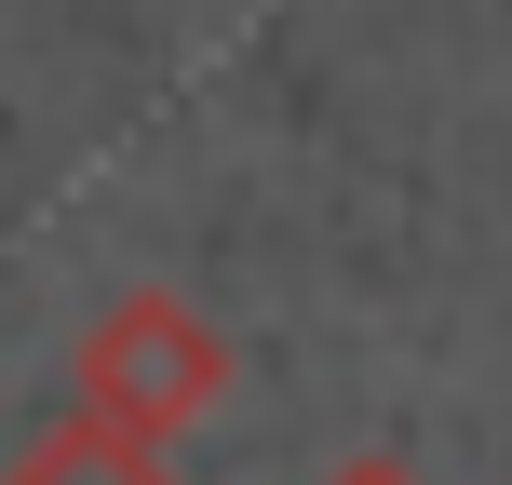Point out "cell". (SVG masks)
<instances>
[{"instance_id": "obj_1", "label": "cell", "mask_w": 512, "mask_h": 485, "mask_svg": "<svg viewBox=\"0 0 512 485\" xmlns=\"http://www.w3.org/2000/svg\"><path fill=\"white\" fill-rule=\"evenodd\" d=\"M230 337L176 297V283H122V297L81 324V405L122 418L135 445H189L216 405H230Z\"/></svg>"}, {"instance_id": "obj_2", "label": "cell", "mask_w": 512, "mask_h": 485, "mask_svg": "<svg viewBox=\"0 0 512 485\" xmlns=\"http://www.w3.org/2000/svg\"><path fill=\"white\" fill-rule=\"evenodd\" d=\"M0 485H189V472L162 459V445H135L122 418H95V405H81V418H54V432L27 445Z\"/></svg>"}, {"instance_id": "obj_3", "label": "cell", "mask_w": 512, "mask_h": 485, "mask_svg": "<svg viewBox=\"0 0 512 485\" xmlns=\"http://www.w3.org/2000/svg\"><path fill=\"white\" fill-rule=\"evenodd\" d=\"M324 485H432V472H418V459H391V445H364V459H337Z\"/></svg>"}]
</instances>
